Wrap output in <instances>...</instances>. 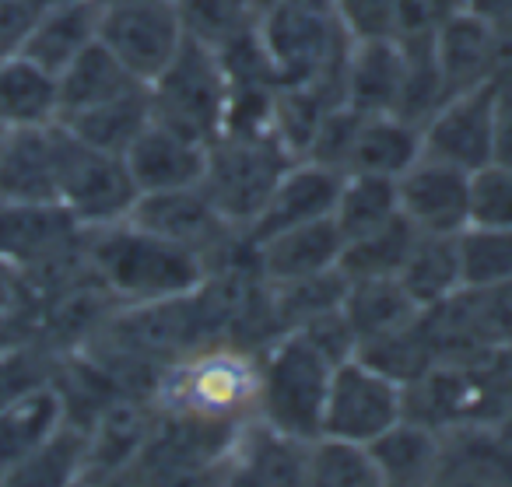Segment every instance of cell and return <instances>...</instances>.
Segmentation results:
<instances>
[{
    "label": "cell",
    "instance_id": "cell-42",
    "mask_svg": "<svg viewBox=\"0 0 512 487\" xmlns=\"http://www.w3.org/2000/svg\"><path fill=\"white\" fill-rule=\"evenodd\" d=\"M330 365H341V361L355 358L358 354V337H355V326H351L348 312H344V302L334 305V309L320 312V316L306 319L302 326H295Z\"/></svg>",
    "mask_w": 512,
    "mask_h": 487
},
{
    "label": "cell",
    "instance_id": "cell-53",
    "mask_svg": "<svg viewBox=\"0 0 512 487\" xmlns=\"http://www.w3.org/2000/svg\"><path fill=\"white\" fill-rule=\"evenodd\" d=\"M4 134H8V123H4V116H0V141H4Z\"/></svg>",
    "mask_w": 512,
    "mask_h": 487
},
{
    "label": "cell",
    "instance_id": "cell-41",
    "mask_svg": "<svg viewBox=\"0 0 512 487\" xmlns=\"http://www.w3.org/2000/svg\"><path fill=\"white\" fill-rule=\"evenodd\" d=\"M470 225L512 232V165L488 162L470 172Z\"/></svg>",
    "mask_w": 512,
    "mask_h": 487
},
{
    "label": "cell",
    "instance_id": "cell-40",
    "mask_svg": "<svg viewBox=\"0 0 512 487\" xmlns=\"http://www.w3.org/2000/svg\"><path fill=\"white\" fill-rule=\"evenodd\" d=\"M60 354L50 351L43 340L25 337L11 344L8 351H0V407L18 400L29 389L43 386V382L57 379Z\"/></svg>",
    "mask_w": 512,
    "mask_h": 487
},
{
    "label": "cell",
    "instance_id": "cell-10",
    "mask_svg": "<svg viewBox=\"0 0 512 487\" xmlns=\"http://www.w3.org/2000/svg\"><path fill=\"white\" fill-rule=\"evenodd\" d=\"M186 36L176 0H102L99 43L144 85L165 71Z\"/></svg>",
    "mask_w": 512,
    "mask_h": 487
},
{
    "label": "cell",
    "instance_id": "cell-15",
    "mask_svg": "<svg viewBox=\"0 0 512 487\" xmlns=\"http://www.w3.org/2000/svg\"><path fill=\"white\" fill-rule=\"evenodd\" d=\"M341 179L344 172L330 169V165L313 162V158H295L285 176H281V183L274 186L264 211L256 214L253 225L242 232V242L256 246V242L271 239V235L285 232L292 225H302V221L330 218Z\"/></svg>",
    "mask_w": 512,
    "mask_h": 487
},
{
    "label": "cell",
    "instance_id": "cell-3",
    "mask_svg": "<svg viewBox=\"0 0 512 487\" xmlns=\"http://www.w3.org/2000/svg\"><path fill=\"white\" fill-rule=\"evenodd\" d=\"M256 32L278 85H341L351 32L334 0H278L260 11Z\"/></svg>",
    "mask_w": 512,
    "mask_h": 487
},
{
    "label": "cell",
    "instance_id": "cell-23",
    "mask_svg": "<svg viewBox=\"0 0 512 487\" xmlns=\"http://www.w3.org/2000/svg\"><path fill=\"white\" fill-rule=\"evenodd\" d=\"M369 456L376 463L379 487H428L439 484L442 466V431L400 417L397 424L369 442Z\"/></svg>",
    "mask_w": 512,
    "mask_h": 487
},
{
    "label": "cell",
    "instance_id": "cell-36",
    "mask_svg": "<svg viewBox=\"0 0 512 487\" xmlns=\"http://www.w3.org/2000/svg\"><path fill=\"white\" fill-rule=\"evenodd\" d=\"M397 43L404 50V88H400L397 116H404L407 123L421 127L449 99L439 60H435V36L397 39Z\"/></svg>",
    "mask_w": 512,
    "mask_h": 487
},
{
    "label": "cell",
    "instance_id": "cell-24",
    "mask_svg": "<svg viewBox=\"0 0 512 487\" xmlns=\"http://www.w3.org/2000/svg\"><path fill=\"white\" fill-rule=\"evenodd\" d=\"M102 0H53L22 43V57L60 74L85 46L99 39Z\"/></svg>",
    "mask_w": 512,
    "mask_h": 487
},
{
    "label": "cell",
    "instance_id": "cell-8",
    "mask_svg": "<svg viewBox=\"0 0 512 487\" xmlns=\"http://www.w3.org/2000/svg\"><path fill=\"white\" fill-rule=\"evenodd\" d=\"M242 428H221V424H204V421H193V417L155 410V424H151L148 442L137 452L134 466H130L123 480L190 484V480H207L211 473L221 480L225 459Z\"/></svg>",
    "mask_w": 512,
    "mask_h": 487
},
{
    "label": "cell",
    "instance_id": "cell-43",
    "mask_svg": "<svg viewBox=\"0 0 512 487\" xmlns=\"http://www.w3.org/2000/svg\"><path fill=\"white\" fill-rule=\"evenodd\" d=\"M341 11V22L348 25L351 39L393 36L400 0H334Z\"/></svg>",
    "mask_w": 512,
    "mask_h": 487
},
{
    "label": "cell",
    "instance_id": "cell-50",
    "mask_svg": "<svg viewBox=\"0 0 512 487\" xmlns=\"http://www.w3.org/2000/svg\"><path fill=\"white\" fill-rule=\"evenodd\" d=\"M29 333L22 330V323H18V316H8V312H0V351H8L11 344H18V340H25Z\"/></svg>",
    "mask_w": 512,
    "mask_h": 487
},
{
    "label": "cell",
    "instance_id": "cell-37",
    "mask_svg": "<svg viewBox=\"0 0 512 487\" xmlns=\"http://www.w3.org/2000/svg\"><path fill=\"white\" fill-rule=\"evenodd\" d=\"M309 487H379L369 445L320 435L309 442Z\"/></svg>",
    "mask_w": 512,
    "mask_h": 487
},
{
    "label": "cell",
    "instance_id": "cell-11",
    "mask_svg": "<svg viewBox=\"0 0 512 487\" xmlns=\"http://www.w3.org/2000/svg\"><path fill=\"white\" fill-rule=\"evenodd\" d=\"M88 249V228L60 200L0 197V260L18 277L67 263Z\"/></svg>",
    "mask_w": 512,
    "mask_h": 487
},
{
    "label": "cell",
    "instance_id": "cell-38",
    "mask_svg": "<svg viewBox=\"0 0 512 487\" xmlns=\"http://www.w3.org/2000/svg\"><path fill=\"white\" fill-rule=\"evenodd\" d=\"M456 253H460L463 288H481L512 277V232L505 228L467 225L456 235Z\"/></svg>",
    "mask_w": 512,
    "mask_h": 487
},
{
    "label": "cell",
    "instance_id": "cell-28",
    "mask_svg": "<svg viewBox=\"0 0 512 487\" xmlns=\"http://www.w3.org/2000/svg\"><path fill=\"white\" fill-rule=\"evenodd\" d=\"M0 116L15 127H50L60 120V85L57 74L39 67L36 60L11 53L0 60Z\"/></svg>",
    "mask_w": 512,
    "mask_h": 487
},
{
    "label": "cell",
    "instance_id": "cell-7",
    "mask_svg": "<svg viewBox=\"0 0 512 487\" xmlns=\"http://www.w3.org/2000/svg\"><path fill=\"white\" fill-rule=\"evenodd\" d=\"M57 197L85 228H106L130 218L141 190H137L123 155L99 151L92 144L78 141L60 123Z\"/></svg>",
    "mask_w": 512,
    "mask_h": 487
},
{
    "label": "cell",
    "instance_id": "cell-47",
    "mask_svg": "<svg viewBox=\"0 0 512 487\" xmlns=\"http://www.w3.org/2000/svg\"><path fill=\"white\" fill-rule=\"evenodd\" d=\"M456 8L481 18L491 29H509L512 25V0H456Z\"/></svg>",
    "mask_w": 512,
    "mask_h": 487
},
{
    "label": "cell",
    "instance_id": "cell-20",
    "mask_svg": "<svg viewBox=\"0 0 512 487\" xmlns=\"http://www.w3.org/2000/svg\"><path fill=\"white\" fill-rule=\"evenodd\" d=\"M60 123L15 127L0 141V197L4 200H60Z\"/></svg>",
    "mask_w": 512,
    "mask_h": 487
},
{
    "label": "cell",
    "instance_id": "cell-12",
    "mask_svg": "<svg viewBox=\"0 0 512 487\" xmlns=\"http://www.w3.org/2000/svg\"><path fill=\"white\" fill-rule=\"evenodd\" d=\"M400 417H404V386L397 379L372 368L358 354L334 365L327 400H323L320 435L369 445L372 438H379Z\"/></svg>",
    "mask_w": 512,
    "mask_h": 487
},
{
    "label": "cell",
    "instance_id": "cell-16",
    "mask_svg": "<svg viewBox=\"0 0 512 487\" xmlns=\"http://www.w3.org/2000/svg\"><path fill=\"white\" fill-rule=\"evenodd\" d=\"M309 480V442L281 435L271 424L249 421L221 470V484L239 487H302Z\"/></svg>",
    "mask_w": 512,
    "mask_h": 487
},
{
    "label": "cell",
    "instance_id": "cell-35",
    "mask_svg": "<svg viewBox=\"0 0 512 487\" xmlns=\"http://www.w3.org/2000/svg\"><path fill=\"white\" fill-rule=\"evenodd\" d=\"M358 358L369 361L372 368H379V372L390 375V379H397L400 386H407V382H414L418 375H425L428 368L435 365L432 344H428V333H425V309H421L411 323L358 344Z\"/></svg>",
    "mask_w": 512,
    "mask_h": 487
},
{
    "label": "cell",
    "instance_id": "cell-1",
    "mask_svg": "<svg viewBox=\"0 0 512 487\" xmlns=\"http://www.w3.org/2000/svg\"><path fill=\"white\" fill-rule=\"evenodd\" d=\"M151 403L162 414L242 428L260 414V351L214 340L155 375Z\"/></svg>",
    "mask_w": 512,
    "mask_h": 487
},
{
    "label": "cell",
    "instance_id": "cell-34",
    "mask_svg": "<svg viewBox=\"0 0 512 487\" xmlns=\"http://www.w3.org/2000/svg\"><path fill=\"white\" fill-rule=\"evenodd\" d=\"M88 431L67 421L50 442H43L4 484L11 487H67L85 480Z\"/></svg>",
    "mask_w": 512,
    "mask_h": 487
},
{
    "label": "cell",
    "instance_id": "cell-31",
    "mask_svg": "<svg viewBox=\"0 0 512 487\" xmlns=\"http://www.w3.org/2000/svg\"><path fill=\"white\" fill-rule=\"evenodd\" d=\"M344 312L355 326L358 344H365V340L383 337V333L411 323L421 312V305H414V298L407 295L397 277H369V281H348Z\"/></svg>",
    "mask_w": 512,
    "mask_h": 487
},
{
    "label": "cell",
    "instance_id": "cell-49",
    "mask_svg": "<svg viewBox=\"0 0 512 487\" xmlns=\"http://www.w3.org/2000/svg\"><path fill=\"white\" fill-rule=\"evenodd\" d=\"M18 305H22V281H18V270L11 263L0 260V312L15 316Z\"/></svg>",
    "mask_w": 512,
    "mask_h": 487
},
{
    "label": "cell",
    "instance_id": "cell-6",
    "mask_svg": "<svg viewBox=\"0 0 512 487\" xmlns=\"http://www.w3.org/2000/svg\"><path fill=\"white\" fill-rule=\"evenodd\" d=\"M148 95L151 120L162 127L179 130L200 144H211L225 130L232 88H228V74L214 46L200 43V39H183L176 57L148 85Z\"/></svg>",
    "mask_w": 512,
    "mask_h": 487
},
{
    "label": "cell",
    "instance_id": "cell-19",
    "mask_svg": "<svg viewBox=\"0 0 512 487\" xmlns=\"http://www.w3.org/2000/svg\"><path fill=\"white\" fill-rule=\"evenodd\" d=\"M253 267L264 281H295V277H313L337 270L344 249V235L334 218H316L292 225L271 239L256 242Z\"/></svg>",
    "mask_w": 512,
    "mask_h": 487
},
{
    "label": "cell",
    "instance_id": "cell-48",
    "mask_svg": "<svg viewBox=\"0 0 512 487\" xmlns=\"http://www.w3.org/2000/svg\"><path fill=\"white\" fill-rule=\"evenodd\" d=\"M491 85L512 88V25L498 29L495 39V64H491Z\"/></svg>",
    "mask_w": 512,
    "mask_h": 487
},
{
    "label": "cell",
    "instance_id": "cell-13",
    "mask_svg": "<svg viewBox=\"0 0 512 487\" xmlns=\"http://www.w3.org/2000/svg\"><path fill=\"white\" fill-rule=\"evenodd\" d=\"M400 214L421 235H460L470 225V172L418 155L397 176Z\"/></svg>",
    "mask_w": 512,
    "mask_h": 487
},
{
    "label": "cell",
    "instance_id": "cell-33",
    "mask_svg": "<svg viewBox=\"0 0 512 487\" xmlns=\"http://www.w3.org/2000/svg\"><path fill=\"white\" fill-rule=\"evenodd\" d=\"M414 239V225L397 214L393 221H386L383 228L369 235H358V239H348L341 249V260H337V270H341L344 281H369V277H397L400 267H404L407 253H411Z\"/></svg>",
    "mask_w": 512,
    "mask_h": 487
},
{
    "label": "cell",
    "instance_id": "cell-5",
    "mask_svg": "<svg viewBox=\"0 0 512 487\" xmlns=\"http://www.w3.org/2000/svg\"><path fill=\"white\" fill-rule=\"evenodd\" d=\"M330 365L299 330L281 333L260 351V414L281 435L313 442L323 431V400L330 386Z\"/></svg>",
    "mask_w": 512,
    "mask_h": 487
},
{
    "label": "cell",
    "instance_id": "cell-22",
    "mask_svg": "<svg viewBox=\"0 0 512 487\" xmlns=\"http://www.w3.org/2000/svg\"><path fill=\"white\" fill-rule=\"evenodd\" d=\"M67 424V403L57 382L29 389L18 400L0 407V484L32 456L43 442H50Z\"/></svg>",
    "mask_w": 512,
    "mask_h": 487
},
{
    "label": "cell",
    "instance_id": "cell-29",
    "mask_svg": "<svg viewBox=\"0 0 512 487\" xmlns=\"http://www.w3.org/2000/svg\"><path fill=\"white\" fill-rule=\"evenodd\" d=\"M60 123H64L78 141L92 144V148H99V151L123 155V151L134 144V137L151 123L148 85L134 88V92L120 95V99H113V102H102V106H95V109H85V113L67 116V120H60Z\"/></svg>",
    "mask_w": 512,
    "mask_h": 487
},
{
    "label": "cell",
    "instance_id": "cell-39",
    "mask_svg": "<svg viewBox=\"0 0 512 487\" xmlns=\"http://www.w3.org/2000/svg\"><path fill=\"white\" fill-rule=\"evenodd\" d=\"M183 25L193 39L207 46H221L225 39L256 25V4L253 0H176Z\"/></svg>",
    "mask_w": 512,
    "mask_h": 487
},
{
    "label": "cell",
    "instance_id": "cell-45",
    "mask_svg": "<svg viewBox=\"0 0 512 487\" xmlns=\"http://www.w3.org/2000/svg\"><path fill=\"white\" fill-rule=\"evenodd\" d=\"M53 0H0V60L22 50L25 36Z\"/></svg>",
    "mask_w": 512,
    "mask_h": 487
},
{
    "label": "cell",
    "instance_id": "cell-21",
    "mask_svg": "<svg viewBox=\"0 0 512 487\" xmlns=\"http://www.w3.org/2000/svg\"><path fill=\"white\" fill-rule=\"evenodd\" d=\"M344 106L355 113H397L404 88V50L393 36L351 39L344 60Z\"/></svg>",
    "mask_w": 512,
    "mask_h": 487
},
{
    "label": "cell",
    "instance_id": "cell-51",
    "mask_svg": "<svg viewBox=\"0 0 512 487\" xmlns=\"http://www.w3.org/2000/svg\"><path fill=\"white\" fill-rule=\"evenodd\" d=\"M253 4H256V15H260V11L274 8V4H278V0H253Z\"/></svg>",
    "mask_w": 512,
    "mask_h": 487
},
{
    "label": "cell",
    "instance_id": "cell-2",
    "mask_svg": "<svg viewBox=\"0 0 512 487\" xmlns=\"http://www.w3.org/2000/svg\"><path fill=\"white\" fill-rule=\"evenodd\" d=\"M88 263L120 305L162 302L200 288L211 274L186 246L151 235L130 221L88 228Z\"/></svg>",
    "mask_w": 512,
    "mask_h": 487
},
{
    "label": "cell",
    "instance_id": "cell-25",
    "mask_svg": "<svg viewBox=\"0 0 512 487\" xmlns=\"http://www.w3.org/2000/svg\"><path fill=\"white\" fill-rule=\"evenodd\" d=\"M498 32L481 18L456 8L435 32V60H439L446 92H467L477 85H491V64H495Z\"/></svg>",
    "mask_w": 512,
    "mask_h": 487
},
{
    "label": "cell",
    "instance_id": "cell-14",
    "mask_svg": "<svg viewBox=\"0 0 512 487\" xmlns=\"http://www.w3.org/2000/svg\"><path fill=\"white\" fill-rule=\"evenodd\" d=\"M491 120H495V88L477 85L456 92L421 123V155L439 158L463 172L491 162Z\"/></svg>",
    "mask_w": 512,
    "mask_h": 487
},
{
    "label": "cell",
    "instance_id": "cell-27",
    "mask_svg": "<svg viewBox=\"0 0 512 487\" xmlns=\"http://www.w3.org/2000/svg\"><path fill=\"white\" fill-rule=\"evenodd\" d=\"M57 85H60V120H67V116H74V113H85V109H95V106H102V102H113V99H120V95L134 92L144 81L134 78V74L95 39L92 46H85V50L57 74Z\"/></svg>",
    "mask_w": 512,
    "mask_h": 487
},
{
    "label": "cell",
    "instance_id": "cell-18",
    "mask_svg": "<svg viewBox=\"0 0 512 487\" xmlns=\"http://www.w3.org/2000/svg\"><path fill=\"white\" fill-rule=\"evenodd\" d=\"M123 162H127L130 176H134L141 193L183 190V186L204 183L207 144L151 120L134 137V144L123 151Z\"/></svg>",
    "mask_w": 512,
    "mask_h": 487
},
{
    "label": "cell",
    "instance_id": "cell-32",
    "mask_svg": "<svg viewBox=\"0 0 512 487\" xmlns=\"http://www.w3.org/2000/svg\"><path fill=\"white\" fill-rule=\"evenodd\" d=\"M400 214L397 179L372 176V172H344L341 190L334 200V225L341 228L344 242L383 228Z\"/></svg>",
    "mask_w": 512,
    "mask_h": 487
},
{
    "label": "cell",
    "instance_id": "cell-30",
    "mask_svg": "<svg viewBox=\"0 0 512 487\" xmlns=\"http://www.w3.org/2000/svg\"><path fill=\"white\" fill-rule=\"evenodd\" d=\"M397 281L404 284V291L414 298V305H421V309L456 295V291L463 288L456 235H421L418 232L404 267H400Z\"/></svg>",
    "mask_w": 512,
    "mask_h": 487
},
{
    "label": "cell",
    "instance_id": "cell-46",
    "mask_svg": "<svg viewBox=\"0 0 512 487\" xmlns=\"http://www.w3.org/2000/svg\"><path fill=\"white\" fill-rule=\"evenodd\" d=\"M495 88V85H491ZM491 162L512 165V88H495V120H491Z\"/></svg>",
    "mask_w": 512,
    "mask_h": 487
},
{
    "label": "cell",
    "instance_id": "cell-44",
    "mask_svg": "<svg viewBox=\"0 0 512 487\" xmlns=\"http://www.w3.org/2000/svg\"><path fill=\"white\" fill-rule=\"evenodd\" d=\"M456 11V0H400L393 39H421L435 36L439 25Z\"/></svg>",
    "mask_w": 512,
    "mask_h": 487
},
{
    "label": "cell",
    "instance_id": "cell-26",
    "mask_svg": "<svg viewBox=\"0 0 512 487\" xmlns=\"http://www.w3.org/2000/svg\"><path fill=\"white\" fill-rule=\"evenodd\" d=\"M421 155V127L397 113H358L344 172L397 179Z\"/></svg>",
    "mask_w": 512,
    "mask_h": 487
},
{
    "label": "cell",
    "instance_id": "cell-17",
    "mask_svg": "<svg viewBox=\"0 0 512 487\" xmlns=\"http://www.w3.org/2000/svg\"><path fill=\"white\" fill-rule=\"evenodd\" d=\"M155 424V403L148 396L123 393L109 400L88 421V463L85 480H123L144 449ZM81 480V484H85Z\"/></svg>",
    "mask_w": 512,
    "mask_h": 487
},
{
    "label": "cell",
    "instance_id": "cell-9",
    "mask_svg": "<svg viewBox=\"0 0 512 487\" xmlns=\"http://www.w3.org/2000/svg\"><path fill=\"white\" fill-rule=\"evenodd\" d=\"M127 221L144 228V232L176 242V246H186L207 263V270H218L225 263L239 260L242 253H249L242 232L214 211V204L200 186L141 193Z\"/></svg>",
    "mask_w": 512,
    "mask_h": 487
},
{
    "label": "cell",
    "instance_id": "cell-4",
    "mask_svg": "<svg viewBox=\"0 0 512 487\" xmlns=\"http://www.w3.org/2000/svg\"><path fill=\"white\" fill-rule=\"evenodd\" d=\"M292 162L295 155L274 130H221L207 144L200 190L228 225L246 232Z\"/></svg>",
    "mask_w": 512,
    "mask_h": 487
},
{
    "label": "cell",
    "instance_id": "cell-52",
    "mask_svg": "<svg viewBox=\"0 0 512 487\" xmlns=\"http://www.w3.org/2000/svg\"><path fill=\"white\" fill-rule=\"evenodd\" d=\"M502 361H505V368L512 372V347H505V351H502Z\"/></svg>",
    "mask_w": 512,
    "mask_h": 487
}]
</instances>
